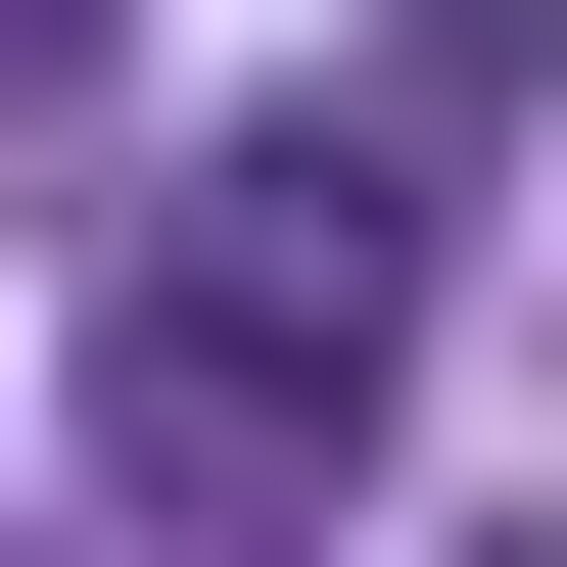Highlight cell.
Wrapping results in <instances>:
<instances>
[{
    "mask_svg": "<svg viewBox=\"0 0 567 567\" xmlns=\"http://www.w3.org/2000/svg\"><path fill=\"white\" fill-rule=\"evenodd\" d=\"M379 425H425V189L379 142H237V189L95 284V473L189 567H284V520H379Z\"/></svg>",
    "mask_w": 567,
    "mask_h": 567,
    "instance_id": "6da1fadb",
    "label": "cell"
},
{
    "mask_svg": "<svg viewBox=\"0 0 567 567\" xmlns=\"http://www.w3.org/2000/svg\"><path fill=\"white\" fill-rule=\"evenodd\" d=\"M0 142H95V0H0Z\"/></svg>",
    "mask_w": 567,
    "mask_h": 567,
    "instance_id": "7a4b0ae2",
    "label": "cell"
}]
</instances>
